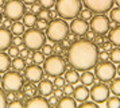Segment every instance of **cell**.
I'll return each mask as SVG.
<instances>
[{
	"label": "cell",
	"instance_id": "obj_8",
	"mask_svg": "<svg viewBox=\"0 0 120 108\" xmlns=\"http://www.w3.org/2000/svg\"><path fill=\"white\" fill-rule=\"evenodd\" d=\"M3 86H4L6 91L18 92L23 86L22 76L19 74V73H16V72H8L3 77Z\"/></svg>",
	"mask_w": 120,
	"mask_h": 108
},
{
	"label": "cell",
	"instance_id": "obj_44",
	"mask_svg": "<svg viewBox=\"0 0 120 108\" xmlns=\"http://www.w3.org/2000/svg\"><path fill=\"white\" fill-rule=\"evenodd\" d=\"M12 43H14L15 46H20V45L23 43V39L20 38V35H16V37L12 39Z\"/></svg>",
	"mask_w": 120,
	"mask_h": 108
},
{
	"label": "cell",
	"instance_id": "obj_56",
	"mask_svg": "<svg viewBox=\"0 0 120 108\" xmlns=\"http://www.w3.org/2000/svg\"><path fill=\"white\" fill-rule=\"evenodd\" d=\"M26 4H28V5H31V4H34V3H37V0H23Z\"/></svg>",
	"mask_w": 120,
	"mask_h": 108
},
{
	"label": "cell",
	"instance_id": "obj_11",
	"mask_svg": "<svg viewBox=\"0 0 120 108\" xmlns=\"http://www.w3.org/2000/svg\"><path fill=\"white\" fill-rule=\"evenodd\" d=\"M89 95L93 99V101L100 104V103L107 101V99L109 97V89L104 84H94L92 86V89L89 91Z\"/></svg>",
	"mask_w": 120,
	"mask_h": 108
},
{
	"label": "cell",
	"instance_id": "obj_33",
	"mask_svg": "<svg viewBox=\"0 0 120 108\" xmlns=\"http://www.w3.org/2000/svg\"><path fill=\"white\" fill-rule=\"evenodd\" d=\"M35 26H37V28H38V30H41V31H42V30H46L49 24H47V20H45V19H39V20H37Z\"/></svg>",
	"mask_w": 120,
	"mask_h": 108
},
{
	"label": "cell",
	"instance_id": "obj_37",
	"mask_svg": "<svg viewBox=\"0 0 120 108\" xmlns=\"http://www.w3.org/2000/svg\"><path fill=\"white\" fill-rule=\"evenodd\" d=\"M62 91H64V93H65V95L70 96V95H73V92H74V88L71 86V84H65V85H64V88H62Z\"/></svg>",
	"mask_w": 120,
	"mask_h": 108
},
{
	"label": "cell",
	"instance_id": "obj_10",
	"mask_svg": "<svg viewBox=\"0 0 120 108\" xmlns=\"http://www.w3.org/2000/svg\"><path fill=\"white\" fill-rule=\"evenodd\" d=\"M90 28L96 34H105L109 28V19L103 14H97L96 16H92Z\"/></svg>",
	"mask_w": 120,
	"mask_h": 108
},
{
	"label": "cell",
	"instance_id": "obj_5",
	"mask_svg": "<svg viewBox=\"0 0 120 108\" xmlns=\"http://www.w3.org/2000/svg\"><path fill=\"white\" fill-rule=\"evenodd\" d=\"M65 61L58 57V55H50L49 58L45 61V72L50 74V77H57L61 76L65 72Z\"/></svg>",
	"mask_w": 120,
	"mask_h": 108
},
{
	"label": "cell",
	"instance_id": "obj_27",
	"mask_svg": "<svg viewBox=\"0 0 120 108\" xmlns=\"http://www.w3.org/2000/svg\"><path fill=\"white\" fill-rule=\"evenodd\" d=\"M107 108H120V99L119 97H111L107 100Z\"/></svg>",
	"mask_w": 120,
	"mask_h": 108
},
{
	"label": "cell",
	"instance_id": "obj_19",
	"mask_svg": "<svg viewBox=\"0 0 120 108\" xmlns=\"http://www.w3.org/2000/svg\"><path fill=\"white\" fill-rule=\"evenodd\" d=\"M109 41L112 45L120 46V26H116L112 28V31L109 32Z\"/></svg>",
	"mask_w": 120,
	"mask_h": 108
},
{
	"label": "cell",
	"instance_id": "obj_3",
	"mask_svg": "<svg viewBox=\"0 0 120 108\" xmlns=\"http://www.w3.org/2000/svg\"><path fill=\"white\" fill-rule=\"evenodd\" d=\"M46 30H47V38H49L51 42H61L68 35L69 26L62 19H53Z\"/></svg>",
	"mask_w": 120,
	"mask_h": 108
},
{
	"label": "cell",
	"instance_id": "obj_20",
	"mask_svg": "<svg viewBox=\"0 0 120 108\" xmlns=\"http://www.w3.org/2000/svg\"><path fill=\"white\" fill-rule=\"evenodd\" d=\"M80 80H81L82 85H92L94 82V74H92L89 70H84V73L80 76Z\"/></svg>",
	"mask_w": 120,
	"mask_h": 108
},
{
	"label": "cell",
	"instance_id": "obj_49",
	"mask_svg": "<svg viewBox=\"0 0 120 108\" xmlns=\"http://www.w3.org/2000/svg\"><path fill=\"white\" fill-rule=\"evenodd\" d=\"M85 34H86V41H93L94 37H96V32L93 31H86Z\"/></svg>",
	"mask_w": 120,
	"mask_h": 108
},
{
	"label": "cell",
	"instance_id": "obj_17",
	"mask_svg": "<svg viewBox=\"0 0 120 108\" xmlns=\"http://www.w3.org/2000/svg\"><path fill=\"white\" fill-rule=\"evenodd\" d=\"M38 91L42 96H50L53 93V84L49 80H41L38 85Z\"/></svg>",
	"mask_w": 120,
	"mask_h": 108
},
{
	"label": "cell",
	"instance_id": "obj_4",
	"mask_svg": "<svg viewBox=\"0 0 120 108\" xmlns=\"http://www.w3.org/2000/svg\"><path fill=\"white\" fill-rule=\"evenodd\" d=\"M45 38L43 32L41 30H34V28H30L28 31H26L23 34V43L26 45V47L30 49V50H38L45 45Z\"/></svg>",
	"mask_w": 120,
	"mask_h": 108
},
{
	"label": "cell",
	"instance_id": "obj_63",
	"mask_svg": "<svg viewBox=\"0 0 120 108\" xmlns=\"http://www.w3.org/2000/svg\"><path fill=\"white\" fill-rule=\"evenodd\" d=\"M0 80H1V78H0Z\"/></svg>",
	"mask_w": 120,
	"mask_h": 108
},
{
	"label": "cell",
	"instance_id": "obj_61",
	"mask_svg": "<svg viewBox=\"0 0 120 108\" xmlns=\"http://www.w3.org/2000/svg\"><path fill=\"white\" fill-rule=\"evenodd\" d=\"M116 72H117V73H119V76H120V65L117 66V69H116Z\"/></svg>",
	"mask_w": 120,
	"mask_h": 108
},
{
	"label": "cell",
	"instance_id": "obj_47",
	"mask_svg": "<svg viewBox=\"0 0 120 108\" xmlns=\"http://www.w3.org/2000/svg\"><path fill=\"white\" fill-rule=\"evenodd\" d=\"M47 101H49V105H51V107H55V105L58 104V100H57V97L55 96H51Z\"/></svg>",
	"mask_w": 120,
	"mask_h": 108
},
{
	"label": "cell",
	"instance_id": "obj_26",
	"mask_svg": "<svg viewBox=\"0 0 120 108\" xmlns=\"http://www.w3.org/2000/svg\"><path fill=\"white\" fill-rule=\"evenodd\" d=\"M23 93L28 97H34L35 96V93H37V88L31 84H27V85L23 86Z\"/></svg>",
	"mask_w": 120,
	"mask_h": 108
},
{
	"label": "cell",
	"instance_id": "obj_36",
	"mask_svg": "<svg viewBox=\"0 0 120 108\" xmlns=\"http://www.w3.org/2000/svg\"><path fill=\"white\" fill-rule=\"evenodd\" d=\"M54 85L57 88H64V85H65V78L61 77V76H57L55 80H54Z\"/></svg>",
	"mask_w": 120,
	"mask_h": 108
},
{
	"label": "cell",
	"instance_id": "obj_31",
	"mask_svg": "<svg viewBox=\"0 0 120 108\" xmlns=\"http://www.w3.org/2000/svg\"><path fill=\"white\" fill-rule=\"evenodd\" d=\"M33 61L35 64H42L45 61V54L41 53V51H37V53H34L33 55Z\"/></svg>",
	"mask_w": 120,
	"mask_h": 108
},
{
	"label": "cell",
	"instance_id": "obj_62",
	"mask_svg": "<svg viewBox=\"0 0 120 108\" xmlns=\"http://www.w3.org/2000/svg\"><path fill=\"white\" fill-rule=\"evenodd\" d=\"M3 3H4V0H0V7L3 5Z\"/></svg>",
	"mask_w": 120,
	"mask_h": 108
},
{
	"label": "cell",
	"instance_id": "obj_40",
	"mask_svg": "<svg viewBox=\"0 0 120 108\" xmlns=\"http://www.w3.org/2000/svg\"><path fill=\"white\" fill-rule=\"evenodd\" d=\"M38 16H39V19H45V20H47L50 18V12L49 11H46V10H41L38 12Z\"/></svg>",
	"mask_w": 120,
	"mask_h": 108
},
{
	"label": "cell",
	"instance_id": "obj_30",
	"mask_svg": "<svg viewBox=\"0 0 120 108\" xmlns=\"http://www.w3.org/2000/svg\"><path fill=\"white\" fill-rule=\"evenodd\" d=\"M111 19L116 22L117 24H120V7H116L111 11Z\"/></svg>",
	"mask_w": 120,
	"mask_h": 108
},
{
	"label": "cell",
	"instance_id": "obj_16",
	"mask_svg": "<svg viewBox=\"0 0 120 108\" xmlns=\"http://www.w3.org/2000/svg\"><path fill=\"white\" fill-rule=\"evenodd\" d=\"M73 95H74V99H76L77 101H85L89 99V89L86 88V85H81V86H77L74 92H73Z\"/></svg>",
	"mask_w": 120,
	"mask_h": 108
},
{
	"label": "cell",
	"instance_id": "obj_54",
	"mask_svg": "<svg viewBox=\"0 0 120 108\" xmlns=\"http://www.w3.org/2000/svg\"><path fill=\"white\" fill-rule=\"evenodd\" d=\"M116 26H117V23H116V22H113V20L111 22V20H109V28H115Z\"/></svg>",
	"mask_w": 120,
	"mask_h": 108
},
{
	"label": "cell",
	"instance_id": "obj_55",
	"mask_svg": "<svg viewBox=\"0 0 120 108\" xmlns=\"http://www.w3.org/2000/svg\"><path fill=\"white\" fill-rule=\"evenodd\" d=\"M33 62V57H30V58H24V64L26 65H30Z\"/></svg>",
	"mask_w": 120,
	"mask_h": 108
},
{
	"label": "cell",
	"instance_id": "obj_18",
	"mask_svg": "<svg viewBox=\"0 0 120 108\" xmlns=\"http://www.w3.org/2000/svg\"><path fill=\"white\" fill-rule=\"evenodd\" d=\"M60 108H76L77 107V103L76 99L73 97H61V100L57 104Z\"/></svg>",
	"mask_w": 120,
	"mask_h": 108
},
{
	"label": "cell",
	"instance_id": "obj_43",
	"mask_svg": "<svg viewBox=\"0 0 120 108\" xmlns=\"http://www.w3.org/2000/svg\"><path fill=\"white\" fill-rule=\"evenodd\" d=\"M23 107V103L19 101V100H12L10 103V108H22Z\"/></svg>",
	"mask_w": 120,
	"mask_h": 108
},
{
	"label": "cell",
	"instance_id": "obj_23",
	"mask_svg": "<svg viewBox=\"0 0 120 108\" xmlns=\"http://www.w3.org/2000/svg\"><path fill=\"white\" fill-rule=\"evenodd\" d=\"M37 16L34 15L33 12H30V14H24L23 15V22H24V24L28 27H33L35 23H37Z\"/></svg>",
	"mask_w": 120,
	"mask_h": 108
},
{
	"label": "cell",
	"instance_id": "obj_24",
	"mask_svg": "<svg viewBox=\"0 0 120 108\" xmlns=\"http://www.w3.org/2000/svg\"><path fill=\"white\" fill-rule=\"evenodd\" d=\"M11 31L15 35H22V34H24V24L19 23V22H15L11 26Z\"/></svg>",
	"mask_w": 120,
	"mask_h": 108
},
{
	"label": "cell",
	"instance_id": "obj_60",
	"mask_svg": "<svg viewBox=\"0 0 120 108\" xmlns=\"http://www.w3.org/2000/svg\"><path fill=\"white\" fill-rule=\"evenodd\" d=\"M115 3L117 4V7H120V0H115Z\"/></svg>",
	"mask_w": 120,
	"mask_h": 108
},
{
	"label": "cell",
	"instance_id": "obj_15",
	"mask_svg": "<svg viewBox=\"0 0 120 108\" xmlns=\"http://www.w3.org/2000/svg\"><path fill=\"white\" fill-rule=\"evenodd\" d=\"M26 107L28 108H49V101L45 97H30V100L26 103Z\"/></svg>",
	"mask_w": 120,
	"mask_h": 108
},
{
	"label": "cell",
	"instance_id": "obj_29",
	"mask_svg": "<svg viewBox=\"0 0 120 108\" xmlns=\"http://www.w3.org/2000/svg\"><path fill=\"white\" fill-rule=\"evenodd\" d=\"M24 59L23 58H14V62H12V66H14V69H16V70H22L24 69Z\"/></svg>",
	"mask_w": 120,
	"mask_h": 108
},
{
	"label": "cell",
	"instance_id": "obj_59",
	"mask_svg": "<svg viewBox=\"0 0 120 108\" xmlns=\"http://www.w3.org/2000/svg\"><path fill=\"white\" fill-rule=\"evenodd\" d=\"M54 51H55V53H58V54L61 53V46H60V45H57V46L54 47Z\"/></svg>",
	"mask_w": 120,
	"mask_h": 108
},
{
	"label": "cell",
	"instance_id": "obj_14",
	"mask_svg": "<svg viewBox=\"0 0 120 108\" xmlns=\"http://www.w3.org/2000/svg\"><path fill=\"white\" fill-rule=\"evenodd\" d=\"M11 42H12L11 32L6 28H3V27H0V51L10 47Z\"/></svg>",
	"mask_w": 120,
	"mask_h": 108
},
{
	"label": "cell",
	"instance_id": "obj_46",
	"mask_svg": "<svg viewBox=\"0 0 120 108\" xmlns=\"http://www.w3.org/2000/svg\"><path fill=\"white\" fill-rule=\"evenodd\" d=\"M66 39H68V41H69V42L70 43H73V42H76V34H74V32H68V35H66Z\"/></svg>",
	"mask_w": 120,
	"mask_h": 108
},
{
	"label": "cell",
	"instance_id": "obj_12",
	"mask_svg": "<svg viewBox=\"0 0 120 108\" xmlns=\"http://www.w3.org/2000/svg\"><path fill=\"white\" fill-rule=\"evenodd\" d=\"M24 76L30 82H38L43 77V69L38 65H30L24 72Z\"/></svg>",
	"mask_w": 120,
	"mask_h": 108
},
{
	"label": "cell",
	"instance_id": "obj_34",
	"mask_svg": "<svg viewBox=\"0 0 120 108\" xmlns=\"http://www.w3.org/2000/svg\"><path fill=\"white\" fill-rule=\"evenodd\" d=\"M80 107H81V108H97V103H96V101H88V100H85V101H81Z\"/></svg>",
	"mask_w": 120,
	"mask_h": 108
},
{
	"label": "cell",
	"instance_id": "obj_58",
	"mask_svg": "<svg viewBox=\"0 0 120 108\" xmlns=\"http://www.w3.org/2000/svg\"><path fill=\"white\" fill-rule=\"evenodd\" d=\"M64 46H65V47H70V42H69L66 38L64 39Z\"/></svg>",
	"mask_w": 120,
	"mask_h": 108
},
{
	"label": "cell",
	"instance_id": "obj_51",
	"mask_svg": "<svg viewBox=\"0 0 120 108\" xmlns=\"http://www.w3.org/2000/svg\"><path fill=\"white\" fill-rule=\"evenodd\" d=\"M6 99L7 100H15V99H16V96H15V92H11V91H8V95H7L6 96Z\"/></svg>",
	"mask_w": 120,
	"mask_h": 108
},
{
	"label": "cell",
	"instance_id": "obj_39",
	"mask_svg": "<svg viewBox=\"0 0 120 108\" xmlns=\"http://www.w3.org/2000/svg\"><path fill=\"white\" fill-rule=\"evenodd\" d=\"M7 107V99H6V95L4 92L0 89V108H6Z\"/></svg>",
	"mask_w": 120,
	"mask_h": 108
},
{
	"label": "cell",
	"instance_id": "obj_41",
	"mask_svg": "<svg viewBox=\"0 0 120 108\" xmlns=\"http://www.w3.org/2000/svg\"><path fill=\"white\" fill-rule=\"evenodd\" d=\"M97 58L100 59L101 62H103V61H108V58H109L108 51H105V50H104V51H100V53H98V57H97Z\"/></svg>",
	"mask_w": 120,
	"mask_h": 108
},
{
	"label": "cell",
	"instance_id": "obj_25",
	"mask_svg": "<svg viewBox=\"0 0 120 108\" xmlns=\"http://www.w3.org/2000/svg\"><path fill=\"white\" fill-rule=\"evenodd\" d=\"M109 58L113 64H120V47H115L109 53Z\"/></svg>",
	"mask_w": 120,
	"mask_h": 108
},
{
	"label": "cell",
	"instance_id": "obj_45",
	"mask_svg": "<svg viewBox=\"0 0 120 108\" xmlns=\"http://www.w3.org/2000/svg\"><path fill=\"white\" fill-rule=\"evenodd\" d=\"M104 43V38L103 37H100V35H98V37H94V45H96V46H101V45H103Z\"/></svg>",
	"mask_w": 120,
	"mask_h": 108
},
{
	"label": "cell",
	"instance_id": "obj_38",
	"mask_svg": "<svg viewBox=\"0 0 120 108\" xmlns=\"http://www.w3.org/2000/svg\"><path fill=\"white\" fill-rule=\"evenodd\" d=\"M39 4L43 8H51L54 5V0H39Z\"/></svg>",
	"mask_w": 120,
	"mask_h": 108
},
{
	"label": "cell",
	"instance_id": "obj_28",
	"mask_svg": "<svg viewBox=\"0 0 120 108\" xmlns=\"http://www.w3.org/2000/svg\"><path fill=\"white\" fill-rule=\"evenodd\" d=\"M111 91L113 92V95L120 96V78H116V80L112 81V84H111Z\"/></svg>",
	"mask_w": 120,
	"mask_h": 108
},
{
	"label": "cell",
	"instance_id": "obj_21",
	"mask_svg": "<svg viewBox=\"0 0 120 108\" xmlns=\"http://www.w3.org/2000/svg\"><path fill=\"white\" fill-rule=\"evenodd\" d=\"M10 66H11L10 55L4 53H0V72H7Z\"/></svg>",
	"mask_w": 120,
	"mask_h": 108
},
{
	"label": "cell",
	"instance_id": "obj_48",
	"mask_svg": "<svg viewBox=\"0 0 120 108\" xmlns=\"http://www.w3.org/2000/svg\"><path fill=\"white\" fill-rule=\"evenodd\" d=\"M31 11H33V14H38L39 11H41V4H37V3H34V4H31Z\"/></svg>",
	"mask_w": 120,
	"mask_h": 108
},
{
	"label": "cell",
	"instance_id": "obj_52",
	"mask_svg": "<svg viewBox=\"0 0 120 108\" xmlns=\"http://www.w3.org/2000/svg\"><path fill=\"white\" fill-rule=\"evenodd\" d=\"M62 93H64V91H62V88H57V89L54 91V96L57 97V99H58V97H61V96H62Z\"/></svg>",
	"mask_w": 120,
	"mask_h": 108
},
{
	"label": "cell",
	"instance_id": "obj_53",
	"mask_svg": "<svg viewBox=\"0 0 120 108\" xmlns=\"http://www.w3.org/2000/svg\"><path fill=\"white\" fill-rule=\"evenodd\" d=\"M104 50H105V51H111V50H112V43L105 42L104 43Z\"/></svg>",
	"mask_w": 120,
	"mask_h": 108
},
{
	"label": "cell",
	"instance_id": "obj_22",
	"mask_svg": "<svg viewBox=\"0 0 120 108\" xmlns=\"http://www.w3.org/2000/svg\"><path fill=\"white\" fill-rule=\"evenodd\" d=\"M65 80L69 82V84H77L78 81H80V74L77 73L76 69L73 70H68L65 74Z\"/></svg>",
	"mask_w": 120,
	"mask_h": 108
},
{
	"label": "cell",
	"instance_id": "obj_50",
	"mask_svg": "<svg viewBox=\"0 0 120 108\" xmlns=\"http://www.w3.org/2000/svg\"><path fill=\"white\" fill-rule=\"evenodd\" d=\"M19 55H20V58H27L28 57V50L27 49H22V50H20V51H19Z\"/></svg>",
	"mask_w": 120,
	"mask_h": 108
},
{
	"label": "cell",
	"instance_id": "obj_13",
	"mask_svg": "<svg viewBox=\"0 0 120 108\" xmlns=\"http://www.w3.org/2000/svg\"><path fill=\"white\" fill-rule=\"evenodd\" d=\"M88 28H89V24L84 19H77V18H74L73 22L70 23V30L76 35H84L88 31Z\"/></svg>",
	"mask_w": 120,
	"mask_h": 108
},
{
	"label": "cell",
	"instance_id": "obj_9",
	"mask_svg": "<svg viewBox=\"0 0 120 108\" xmlns=\"http://www.w3.org/2000/svg\"><path fill=\"white\" fill-rule=\"evenodd\" d=\"M115 0H84V4L88 10L96 14H104L112 8Z\"/></svg>",
	"mask_w": 120,
	"mask_h": 108
},
{
	"label": "cell",
	"instance_id": "obj_2",
	"mask_svg": "<svg viewBox=\"0 0 120 108\" xmlns=\"http://www.w3.org/2000/svg\"><path fill=\"white\" fill-rule=\"evenodd\" d=\"M81 1L80 0H58L57 1V12L64 19H74L81 12Z\"/></svg>",
	"mask_w": 120,
	"mask_h": 108
},
{
	"label": "cell",
	"instance_id": "obj_57",
	"mask_svg": "<svg viewBox=\"0 0 120 108\" xmlns=\"http://www.w3.org/2000/svg\"><path fill=\"white\" fill-rule=\"evenodd\" d=\"M1 24H4L6 27H10V26H11V22H10V19H8V20H4V22H1Z\"/></svg>",
	"mask_w": 120,
	"mask_h": 108
},
{
	"label": "cell",
	"instance_id": "obj_7",
	"mask_svg": "<svg viewBox=\"0 0 120 108\" xmlns=\"http://www.w3.org/2000/svg\"><path fill=\"white\" fill-rule=\"evenodd\" d=\"M4 12L10 20H18L24 15V5L19 0H10L6 4Z\"/></svg>",
	"mask_w": 120,
	"mask_h": 108
},
{
	"label": "cell",
	"instance_id": "obj_32",
	"mask_svg": "<svg viewBox=\"0 0 120 108\" xmlns=\"http://www.w3.org/2000/svg\"><path fill=\"white\" fill-rule=\"evenodd\" d=\"M8 55H10V58H16L18 55H19V49L18 46H10L8 47Z\"/></svg>",
	"mask_w": 120,
	"mask_h": 108
},
{
	"label": "cell",
	"instance_id": "obj_42",
	"mask_svg": "<svg viewBox=\"0 0 120 108\" xmlns=\"http://www.w3.org/2000/svg\"><path fill=\"white\" fill-rule=\"evenodd\" d=\"M42 50H43L42 53H43L45 55H50V54H51V51H53V47H51L50 45H46V43H45L43 46H42Z\"/></svg>",
	"mask_w": 120,
	"mask_h": 108
},
{
	"label": "cell",
	"instance_id": "obj_1",
	"mask_svg": "<svg viewBox=\"0 0 120 108\" xmlns=\"http://www.w3.org/2000/svg\"><path fill=\"white\" fill-rule=\"evenodd\" d=\"M98 57L97 46L92 41L80 39L73 42L69 47L68 59L76 70H90L96 65Z\"/></svg>",
	"mask_w": 120,
	"mask_h": 108
},
{
	"label": "cell",
	"instance_id": "obj_6",
	"mask_svg": "<svg viewBox=\"0 0 120 108\" xmlns=\"http://www.w3.org/2000/svg\"><path fill=\"white\" fill-rule=\"evenodd\" d=\"M115 74H116V68L112 62H108V61H103L101 64H98L94 70V76L104 82L112 81Z\"/></svg>",
	"mask_w": 120,
	"mask_h": 108
},
{
	"label": "cell",
	"instance_id": "obj_35",
	"mask_svg": "<svg viewBox=\"0 0 120 108\" xmlns=\"http://www.w3.org/2000/svg\"><path fill=\"white\" fill-rule=\"evenodd\" d=\"M80 14H81V19H84V20H89V19H92V11L88 10V8L86 10H84V11L81 10Z\"/></svg>",
	"mask_w": 120,
	"mask_h": 108
}]
</instances>
